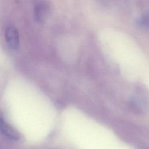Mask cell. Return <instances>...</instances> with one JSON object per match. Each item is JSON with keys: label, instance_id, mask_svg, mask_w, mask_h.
<instances>
[{"label": "cell", "instance_id": "6da1fadb", "mask_svg": "<svg viewBox=\"0 0 149 149\" xmlns=\"http://www.w3.org/2000/svg\"><path fill=\"white\" fill-rule=\"evenodd\" d=\"M5 38L8 46L13 49L19 46V34L17 29L13 26H9L5 29Z\"/></svg>", "mask_w": 149, "mask_h": 149}, {"label": "cell", "instance_id": "3957f363", "mask_svg": "<svg viewBox=\"0 0 149 149\" xmlns=\"http://www.w3.org/2000/svg\"><path fill=\"white\" fill-rule=\"evenodd\" d=\"M49 11V6L44 1L38 2L34 8V16L38 22H42L46 18Z\"/></svg>", "mask_w": 149, "mask_h": 149}, {"label": "cell", "instance_id": "7a4b0ae2", "mask_svg": "<svg viewBox=\"0 0 149 149\" xmlns=\"http://www.w3.org/2000/svg\"><path fill=\"white\" fill-rule=\"evenodd\" d=\"M0 132L5 137L13 140L19 139V133L2 118L0 117Z\"/></svg>", "mask_w": 149, "mask_h": 149}]
</instances>
